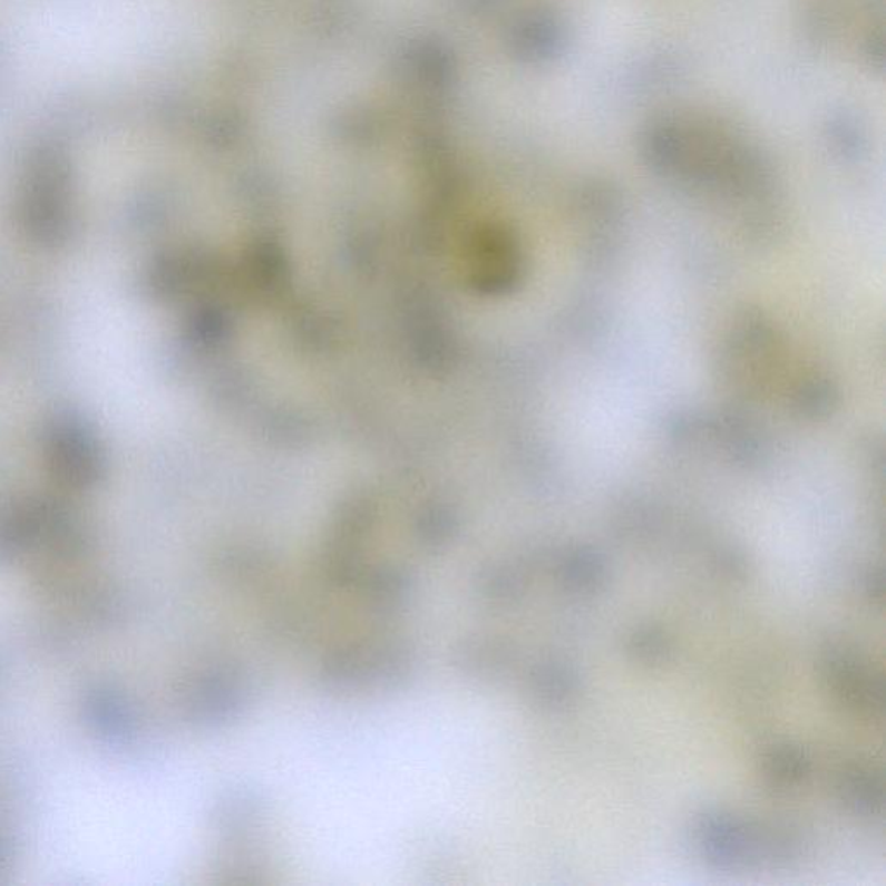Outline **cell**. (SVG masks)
Segmentation results:
<instances>
[{
	"label": "cell",
	"mask_w": 886,
	"mask_h": 886,
	"mask_svg": "<svg viewBox=\"0 0 886 886\" xmlns=\"http://www.w3.org/2000/svg\"><path fill=\"white\" fill-rule=\"evenodd\" d=\"M825 670L826 678L829 679L833 688L851 707L869 710V712H875V710L882 712V681L867 674L854 654L844 650L829 651L825 660Z\"/></svg>",
	"instance_id": "2"
},
{
	"label": "cell",
	"mask_w": 886,
	"mask_h": 886,
	"mask_svg": "<svg viewBox=\"0 0 886 886\" xmlns=\"http://www.w3.org/2000/svg\"><path fill=\"white\" fill-rule=\"evenodd\" d=\"M844 800L857 812L875 814L882 809V779L869 770L857 769L848 772L841 785Z\"/></svg>",
	"instance_id": "3"
},
{
	"label": "cell",
	"mask_w": 886,
	"mask_h": 886,
	"mask_svg": "<svg viewBox=\"0 0 886 886\" xmlns=\"http://www.w3.org/2000/svg\"><path fill=\"white\" fill-rule=\"evenodd\" d=\"M720 568L724 569L729 575H741L747 569V562L741 554L724 553L720 554Z\"/></svg>",
	"instance_id": "8"
},
{
	"label": "cell",
	"mask_w": 886,
	"mask_h": 886,
	"mask_svg": "<svg viewBox=\"0 0 886 886\" xmlns=\"http://www.w3.org/2000/svg\"><path fill=\"white\" fill-rule=\"evenodd\" d=\"M704 856L719 866L734 867L747 863L759 847V838L740 820L722 814L704 817L700 825Z\"/></svg>",
	"instance_id": "1"
},
{
	"label": "cell",
	"mask_w": 886,
	"mask_h": 886,
	"mask_svg": "<svg viewBox=\"0 0 886 886\" xmlns=\"http://www.w3.org/2000/svg\"><path fill=\"white\" fill-rule=\"evenodd\" d=\"M810 763L798 748H779L767 759V776L776 785L788 786L804 781L809 775Z\"/></svg>",
	"instance_id": "5"
},
{
	"label": "cell",
	"mask_w": 886,
	"mask_h": 886,
	"mask_svg": "<svg viewBox=\"0 0 886 886\" xmlns=\"http://www.w3.org/2000/svg\"><path fill=\"white\" fill-rule=\"evenodd\" d=\"M538 691L544 700L551 703H563L569 700L572 694L577 691V675L573 674L572 669L563 665L547 666L543 674L538 675Z\"/></svg>",
	"instance_id": "6"
},
{
	"label": "cell",
	"mask_w": 886,
	"mask_h": 886,
	"mask_svg": "<svg viewBox=\"0 0 886 886\" xmlns=\"http://www.w3.org/2000/svg\"><path fill=\"white\" fill-rule=\"evenodd\" d=\"M631 650L635 656L646 662H659L669 653V641L656 629H641L631 639Z\"/></svg>",
	"instance_id": "7"
},
{
	"label": "cell",
	"mask_w": 886,
	"mask_h": 886,
	"mask_svg": "<svg viewBox=\"0 0 886 886\" xmlns=\"http://www.w3.org/2000/svg\"><path fill=\"white\" fill-rule=\"evenodd\" d=\"M562 572L565 581L578 591H593L606 578L603 557L588 549L569 553L563 562Z\"/></svg>",
	"instance_id": "4"
}]
</instances>
